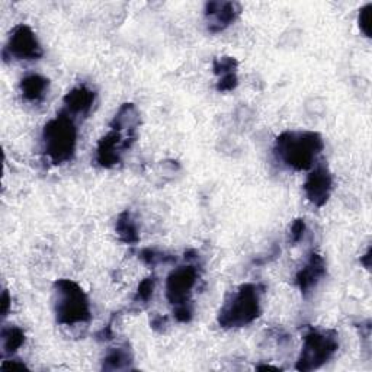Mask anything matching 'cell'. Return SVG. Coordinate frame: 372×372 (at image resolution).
<instances>
[{
    "label": "cell",
    "mask_w": 372,
    "mask_h": 372,
    "mask_svg": "<svg viewBox=\"0 0 372 372\" xmlns=\"http://www.w3.org/2000/svg\"><path fill=\"white\" fill-rule=\"evenodd\" d=\"M238 63L234 57H230V55H222V57H217L213 63V70L217 78L224 76V74L229 73H237Z\"/></svg>",
    "instance_id": "cell-19"
},
{
    "label": "cell",
    "mask_w": 372,
    "mask_h": 372,
    "mask_svg": "<svg viewBox=\"0 0 372 372\" xmlns=\"http://www.w3.org/2000/svg\"><path fill=\"white\" fill-rule=\"evenodd\" d=\"M140 259L148 266H156L157 264L166 262V260H171L172 257H167L164 253H160L155 249H144L140 252Z\"/></svg>",
    "instance_id": "cell-21"
},
{
    "label": "cell",
    "mask_w": 372,
    "mask_h": 372,
    "mask_svg": "<svg viewBox=\"0 0 372 372\" xmlns=\"http://www.w3.org/2000/svg\"><path fill=\"white\" fill-rule=\"evenodd\" d=\"M96 93L85 85L73 87L64 96L66 113L70 115H87L95 103Z\"/></svg>",
    "instance_id": "cell-12"
},
{
    "label": "cell",
    "mask_w": 372,
    "mask_h": 372,
    "mask_svg": "<svg viewBox=\"0 0 372 372\" xmlns=\"http://www.w3.org/2000/svg\"><path fill=\"white\" fill-rule=\"evenodd\" d=\"M369 259H371V249H368L366 250V253L361 257V264L366 268V269H369V266H371V264H369Z\"/></svg>",
    "instance_id": "cell-27"
},
{
    "label": "cell",
    "mask_w": 372,
    "mask_h": 372,
    "mask_svg": "<svg viewBox=\"0 0 372 372\" xmlns=\"http://www.w3.org/2000/svg\"><path fill=\"white\" fill-rule=\"evenodd\" d=\"M371 21H372V3H366L358 15V24L361 32L366 36V38H371Z\"/></svg>",
    "instance_id": "cell-20"
},
{
    "label": "cell",
    "mask_w": 372,
    "mask_h": 372,
    "mask_svg": "<svg viewBox=\"0 0 372 372\" xmlns=\"http://www.w3.org/2000/svg\"><path fill=\"white\" fill-rule=\"evenodd\" d=\"M241 12L238 3L234 2H210L206 5L207 28L213 34L227 29L236 22Z\"/></svg>",
    "instance_id": "cell-10"
},
{
    "label": "cell",
    "mask_w": 372,
    "mask_h": 372,
    "mask_svg": "<svg viewBox=\"0 0 372 372\" xmlns=\"http://www.w3.org/2000/svg\"><path fill=\"white\" fill-rule=\"evenodd\" d=\"M166 324V317H156L153 322H152V326L156 329L157 326H164Z\"/></svg>",
    "instance_id": "cell-28"
},
{
    "label": "cell",
    "mask_w": 372,
    "mask_h": 372,
    "mask_svg": "<svg viewBox=\"0 0 372 372\" xmlns=\"http://www.w3.org/2000/svg\"><path fill=\"white\" fill-rule=\"evenodd\" d=\"M2 369L3 371H9V369H28V366L20 361V359H9V361H3L2 362Z\"/></svg>",
    "instance_id": "cell-25"
},
{
    "label": "cell",
    "mask_w": 372,
    "mask_h": 372,
    "mask_svg": "<svg viewBox=\"0 0 372 372\" xmlns=\"http://www.w3.org/2000/svg\"><path fill=\"white\" fill-rule=\"evenodd\" d=\"M140 125V113L134 103H124L118 113L115 114L114 120L110 121V129L115 131L136 136V129Z\"/></svg>",
    "instance_id": "cell-13"
},
{
    "label": "cell",
    "mask_w": 372,
    "mask_h": 372,
    "mask_svg": "<svg viewBox=\"0 0 372 372\" xmlns=\"http://www.w3.org/2000/svg\"><path fill=\"white\" fill-rule=\"evenodd\" d=\"M306 230H307L306 221L303 218L295 220L291 224V229H289V241H291V243L292 245L300 243V241L304 237V234H306Z\"/></svg>",
    "instance_id": "cell-23"
},
{
    "label": "cell",
    "mask_w": 372,
    "mask_h": 372,
    "mask_svg": "<svg viewBox=\"0 0 372 372\" xmlns=\"http://www.w3.org/2000/svg\"><path fill=\"white\" fill-rule=\"evenodd\" d=\"M198 268L192 264L175 268L166 279V299L173 307L189 303L198 282Z\"/></svg>",
    "instance_id": "cell-7"
},
{
    "label": "cell",
    "mask_w": 372,
    "mask_h": 372,
    "mask_svg": "<svg viewBox=\"0 0 372 372\" xmlns=\"http://www.w3.org/2000/svg\"><path fill=\"white\" fill-rule=\"evenodd\" d=\"M238 85V78H237V73H229V74H224V76L218 78V82H217V90L218 92H231L237 87Z\"/></svg>",
    "instance_id": "cell-24"
},
{
    "label": "cell",
    "mask_w": 372,
    "mask_h": 372,
    "mask_svg": "<svg viewBox=\"0 0 372 372\" xmlns=\"http://www.w3.org/2000/svg\"><path fill=\"white\" fill-rule=\"evenodd\" d=\"M257 369H273V371H279V368L271 366V365H260V366H257Z\"/></svg>",
    "instance_id": "cell-29"
},
{
    "label": "cell",
    "mask_w": 372,
    "mask_h": 372,
    "mask_svg": "<svg viewBox=\"0 0 372 372\" xmlns=\"http://www.w3.org/2000/svg\"><path fill=\"white\" fill-rule=\"evenodd\" d=\"M10 306H12V296H10L9 291L5 289L2 294V317L3 319H6V315L9 314Z\"/></svg>",
    "instance_id": "cell-26"
},
{
    "label": "cell",
    "mask_w": 372,
    "mask_h": 372,
    "mask_svg": "<svg viewBox=\"0 0 372 372\" xmlns=\"http://www.w3.org/2000/svg\"><path fill=\"white\" fill-rule=\"evenodd\" d=\"M52 306L55 319L63 326H76L92 320L87 295L71 279H59L54 282Z\"/></svg>",
    "instance_id": "cell-3"
},
{
    "label": "cell",
    "mask_w": 372,
    "mask_h": 372,
    "mask_svg": "<svg viewBox=\"0 0 372 372\" xmlns=\"http://www.w3.org/2000/svg\"><path fill=\"white\" fill-rule=\"evenodd\" d=\"M339 349V334L336 330L310 329L304 336V343L296 359L295 369L314 371L327 364Z\"/></svg>",
    "instance_id": "cell-5"
},
{
    "label": "cell",
    "mask_w": 372,
    "mask_h": 372,
    "mask_svg": "<svg viewBox=\"0 0 372 372\" xmlns=\"http://www.w3.org/2000/svg\"><path fill=\"white\" fill-rule=\"evenodd\" d=\"M326 260L319 253H311L306 265L296 272L295 285L299 287L301 294L307 296L313 289L320 284L322 279L326 276Z\"/></svg>",
    "instance_id": "cell-11"
},
{
    "label": "cell",
    "mask_w": 372,
    "mask_h": 372,
    "mask_svg": "<svg viewBox=\"0 0 372 372\" xmlns=\"http://www.w3.org/2000/svg\"><path fill=\"white\" fill-rule=\"evenodd\" d=\"M78 144V128L70 114L60 113L50 120L43 129V150L52 164L73 160Z\"/></svg>",
    "instance_id": "cell-4"
},
{
    "label": "cell",
    "mask_w": 372,
    "mask_h": 372,
    "mask_svg": "<svg viewBox=\"0 0 372 372\" xmlns=\"http://www.w3.org/2000/svg\"><path fill=\"white\" fill-rule=\"evenodd\" d=\"M262 292L264 288L256 284L240 285L220 308L218 324L222 329H238L252 324L262 313L260 308Z\"/></svg>",
    "instance_id": "cell-2"
},
{
    "label": "cell",
    "mask_w": 372,
    "mask_h": 372,
    "mask_svg": "<svg viewBox=\"0 0 372 372\" xmlns=\"http://www.w3.org/2000/svg\"><path fill=\"white\" fill-rule=\"evenodd\" d=\"M115 231L120 237L121 241H124L125 245H137L140 241V233L137 222L133 218L131 213L125 210L121 213L117 218V224H115Z\"/></svg>",
    "instance_id": "cell-15"
},
{
    "label": "cell",
    "mask_w": 372,
    "mask_h": 372,
    "mask_svg": "<svg viewBox=\"0 0 372 372\" xmlns=\"http://www.w3.org/2000/svg\"><path fill=\"white\" fill-rule=\"evenodd\" d=\"M25 343V331L17 326H5L2 329V352L5 357H13Z\"/></svg>",
    "instance_id": "cell-17"
},
{
    "label": "cell",
    "mask_w": 372,
    "mask_h": 372,
    "mask_svg": "<svg viewBox=\"0 0 372 372\" xmlns=\"http://www.w3.org/2000/svg\"><path fill=\"white\" fill-rule=\"evenodd\" d=\"M44 55L43 47L36 38L35 32L25 24L16 25L6 43L3 50L5 60H40Z\"/></svg>",
    "instance_id": "cell-6"
},
{
    "label": "cell",
    "mask_w": 372,
    "mask_h": 372,
    "mask_svg": "<svg viewBox=\"0 0 372 372\" xmlns=\"http://www.w3.org/2000/svg\"><path fill=\"white\" fill-rule=\"evenodd\" d=\"M133 364V352L128 346L113 348L103 358L102 369L105 371H122L129 369Z\"/></svg>",
    "instance_id": "cell-16"
},
{
    "label": "cell",
    "mask_w": 372,
    "mask_h": 372,
    "mask_svg": "<svg viewBox=\"0 0 372 372\" xmlns=\"http://www.w3.org/2000/svg\"><path fill=\"white\" fill-rule=\"evenodd\" d=\"M324 148L323 137L314 131H285L278 136L273 153L292 171H310Z\"/></svg>",
    "instance_id": "cell-1"
},
{
    "label": "cell",
    "mask_w": 372,
    "mask_h": 372,
    "mask_svg": "<svg viewBox=\"0 0 372 372\" xmlns=\"http://www.w3.org/2000/svg\"><path fill=\"white\" fill-rule=\"evenodd\" d=\"M136 140V136L124 134L115 129L103 136L96 147V163L103 169H113L121 163L122 155Z\"/></svg>",
    "instance_id": "cell-8"
},
{
    "label": "cell",
    "mask_w": 372,
    "mask_h": 372,
    "mask_svg": "<svg viewBox=\"0 0 372 372\" xmlns=\"http://www.w3.org/2000/svg\"><path fill=\"white\" fill-rule=\"evenodd\" d=\"M156 289V276H147L145 279L140 282L136 296H134V303L136 304H147L153 299V294Z\"/></svg>",
    "instance_id": "cell-18"
},
{
    "label": "cell",
    "mask_w": 372,
    "mask_h": 372,
    "mask_svg": "<svg viewBox=\"0 0 372 372\" xmlns=\"http://www.w3.org/2000/svg\"><path fill=\"white\" fill-rule=\"evenodd\" d=\"M173 315H175V319L179 323H189L192 320V317H194V304H192V301L175 306Z\"/></svg>",
    "instance_id": "cell-22"
},
{
    "label": "cell",
    "mask_w": 372,
    "mask_h": 372,
    "mask_svg": "<svg viewBox=\"0 0 372 372\" xmlns=\"http://www.w3.org/2000/svg\"><path fill=\"white\" fill-rule=\"evenodd\" d=\"M50 87V80L41 74H28L21 80V93L28 102H41Z\"/></svg>",
    "instance_id": "cell-14"
},
{
    "label": "cell",
    "mask_w": 372,
    "mask_h": 372,
    "mask_svg": "<svg viewBox=\"0 0 372 372\" xmlns=\"http://www.w3.org/2000/svg\"><path fill=\"white\" fill-rule=\"evenodd\" d=\"M307 199L314 207H324L333 191V175L326 164H314L303 185Z\"/></svg>",
    "instance_id": "cell-9"
}]
</instances>
